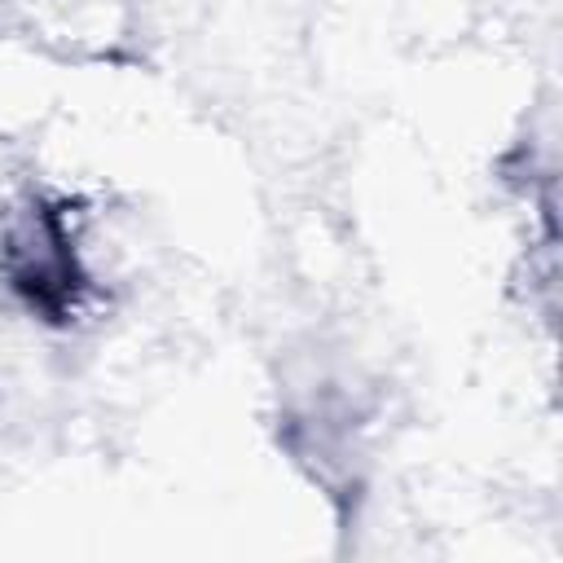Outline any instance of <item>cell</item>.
I'll return each instance as SVG.
<instances>
[{"instance_id":"cell-1","label":"cell","mask_w":563,"mask_h":563,"mask_svg":"<svg viewBox=\"0 0 563 563\" xmlns=\"http://www.w3.org/2000/svg\"><path fill=\"white\" fill-rule=\"evenodd\" d=\"M0 277L13 299L44 321H66L79 308L88 268L70 207L62 198L31 194L9 211L0 233Z\"/></svg>"}]
</instances>
